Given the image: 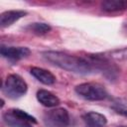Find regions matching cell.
Masks as SVG:
<instances>
[{
	"label": "cell",
	"instance_id": "5bb4252c",
	"mask_svg": "<svg viewBox=\"0 0 127 127\" xmlns=\"http://www.w3.org/2000/svg\"><path fill=\"white\" fill-rule=\"evenodd\" d=\"M28 29L36 35H44L51 30V27L46 23H33L29 25Z\"/></svg>",
	"mask_w": 127,
	"mask_h": 127
},
{
	"label": "cell",
	"instance_id": "7a4b0ae2",
	"mask_svg": "<svg viewBox=\"0 0 127 127\" xmlns=\"http://www.w3.org/2000/svg\"><path fill=\"white\" fill-rule=\"evenodd\" d=\"M75 92L82 98L91 101L103 100L107 97V91L103 85L96 82H84L75 86Z\"/></svg>",
	"mask_w": 127,
	"mask_h": 127
},
{
	"label": "cell",
	"instance_id": "2e32d148",
	"mask_svg": "<svg viewBox=\"0 0 127 127\" xmlns=\"http://www.w3.org/2000/svg\"><path fill=\"white\" fill-rule=\"evenodd\" d=\"M113 109H114V111L116 113H118V114H120V115H122L124 117H127V110L125 108H122V107H113Z\"/></svg>",
	"mask_w": 127,
	"mask_h": 127
},
{
	"label": "cell",
	"instance_id": "8fae6325",
	"mask_svg": "<svg viewBox=\"0 0 127 127\" xmlns=\"http://www.w3.org/2000/svg\"><path fill=\"white\" fill-rule=\"evenodd\" d=\"M3 119H4L5 123L10 127H33L31 123L20 118L12 110L6 111L3 114Z\"/></svg>",
	"mask_w": 127,
	"mask_h": 127
},
{
	"label": "cell",
	"instance_id": "7c38bea8",
	"mask_svg": "<svg viewBox=\"0 0 127 127\" xmlns=\"http://www.w3.org/2000/svg\"><path fill=\"white\" fill-rule=\"evenodd\" d=\"M102 10L106 12H117L127 8V1L124 0H105L101 3Z\"/></svg>",
	"mask_w": 127,
	"mask_h": 127
},
{
	"label": "cell",
	"instance_id": "30bf717a",
	"mask_svg": "<svg viewBox=\"0 0 127 127\" xmlns=\"http://www.w3.org/2000/svg\"><path fill=\"white\" fill-rule=\"evenodd\" d=\"M37 99L42 105L46 107H56L60 104V99L54 93L46 89H40L37 92Z\"/></svg>",
	"mask_w": 127,
	"mask_h": 127
},
{
	"label": "cell",
	"instance_id": "9a60e30c",
	"mask_svg": "<svg viewBox=\"0 0 127 127\" xmlns=\"http://www.w3.org/2000/svg\"><path fill=\"white\" fill-rule=\"evenodd\" d=\"M16 115H18L20 118H22L23 120L31 123V124H36L37 123V120L35 117H33L32 115H30L29 113H27L26 111L24 110H21V109H11Z\"/></svg>",
	"mask_w": 127,
	"mask_h": 127
},
{
	"label": "cell",
	"instance_id": "5b68a950",
	"mask_svg": "<svg viewBox=\"0 0 127 127\" xmlns=\"http://www.w3.org/2000/svg\"><path fill=\"white\" fill-rule=\"evenodd\" d=\"M44 121L48 127H67L69 123L68 112L64 108H56L45 114Z\"/></svg>",
	"mask_w": 127,
	"mask_h": 127
},
{
	"label": "cell",
	"instance_id": "9c48e42d",
	"mask_svg": "<svg viewBox=\"0 0 127 127\" xmlns=\"http://www.w3.org/2000/svg\"><path fill=\"white\" fill-rule=\"evenodd\" d=\"M30 72L35 78H37L43 84L51 85V84H54L56 82V76L51 71H49L45 68L34 66L30 69Z\"/></svg>",
	"mask_w": 127,
	"mask_h": 127
},
{
	"label": "cell",
	"instance_id": "e0dca14e",
	"mask_svg": "<svg viewBox=\"0 0 127 127\" xmlns=\"http://www.w3.org/2000/svg\"><path fill=\"white\" fill-rule=\"evenodd\" d=\"M118 127H127V125H123V126H118Z\"/></svg>",
	"mask_w": 127,
	"mask_h": 127
},
{
	"label": "cell",
	"instance_id": "3957f363",
	"mask_svg": "<svg viewBox=\"0 0 127 127\" xmlns=\"http://www.w3.org/2000/svg\"><path fill=\"white\" fill-rule=\"evenodd\" d=\"M28 89L26 81L18 74H10L6 77L2 90L3 92L12 99L19 98L23 96Z\"/></svg>",
	"mask_w": 127,
	"mask_h": 127
},
{
	"label": "cell",
	"instance_id": "8992f818",
	"mask_svg": "<svg viewBox=\"0 0 127 127\" xmlns=\"http://www.w3.org/2000/svg\"><path fill=\"white\" fill-rule=\"evenodd\" d=\"M0 53L2 57L10 61H19L30 55V50L26 47H7L1 46Z\"/></svg>",
	"mask_w": 127,
	"mask_h": 127
},
{
	"label": "cell",
	"instance_id": "6da1fadb",
	"mask_svg": "<svg viewBox=\"0 0 127 127\" xmlns=\"http://www.w3.org/2000/svg\"><path fill=\"white\" fill-rule=\"evenodd\" d=\"M42 55L45 60H47L51 64L67 71L78 74H87L93 69L86 60L63 52L48 51L44 52Z\"/></svg>",
	"mask_w": 127,
	"mask_h": 127
},
{
	"label": "cell",
	"instance_id": "52a82bcc",
	"mask_svg": "<svg viewBox=\"0 0 127 127\" xmlns=\"http://www.w3.org/2000/svg\"><path fill=\"white\" fill-rule=\"evenodd\" d=\"M85 127H105L107 124L106 117L98 112L90 111L82 116Z\"/></svg>",
	"mask_w": 127,
	"mask_h": 127
},
{
	"label": "cell",
	"instance_id": "4fadbf2b",
	"mask_svg": "<svg viewBox=\"0 0 127 127\" xmlns=\"http://www.w3.org/2000/svg\"><path fill=\"white\" fill-rule=\"evenodd\" d=\"M104 55L109 60L112 59V60H116V61H126L127 60V48L113 50Z\"/></svg>",
	"mask_w": 127,
	"mask_h": 127
},
{
	"label": "cell",
	"instance_id": "277c9868",
	"mask_svg": "<svg viewBox=\"0 0 127 127\" xmlns=\"http://www.w3.org/2000/svg\"><path fill=\"white\" fill-rule=\"evenodd\" d=\"M86 61L92 68L95 67L98 70H100L103 73V75L109 80L116 79L119 70L114 64L110 63L109 59L106 58L105 55H90L88 56V59Z\"/></svg>",
	"mask_w": 127,
	"mask_h": 127
},
{
	"label": "cell",
	"instance_id": "ba28073f",
	"mask_svg": "<svg viewBox=\"0 0 127 127\" xmlns=\"http://www.w3.org/2000/svg\"><path fill=\"white\" fill-rule=\"evenodd\" d=\"M27 15L26 11L22 10H10L5 11L0 15V25L2 28L9 27L19 19L25 17Z\"/></svg>",
	"mask_w": 127,
	"mask_h": 127
}]
</instances>
